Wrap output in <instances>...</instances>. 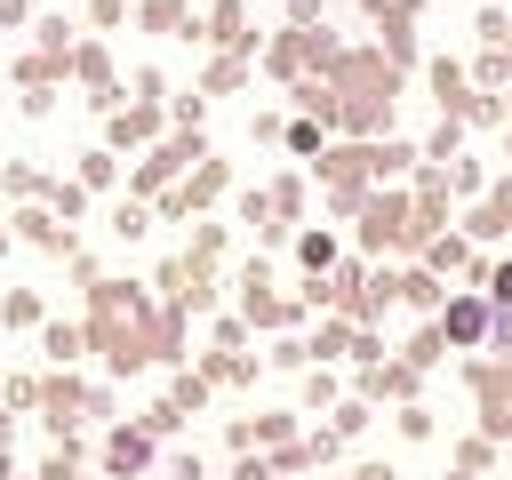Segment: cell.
Here are the masks:
<instances>
[{"mask_svg": "<svg viewBox=\"0 0 512 480\" xmlns=\"http://www.w3.org/2000/svg\"><path fill=\"white\" fill-rule=\"evenodd\" d=\"M360 248H368V256H384V248H424L416 200H408V192H368V208H360Z\"/></svg>", "mask_w": 512, "mask_h": 480, "instance_id": "6da1fadb", "label": "cell"}, {"mask_svg": "<svg viewBox=\"0 0 512 480\" xmlns=\"http://www.w3.org/2000/svg\"><path fill=\"white\" fill-rule=\"evenodd\" d=\"M192 160H208V152H200V136H160V144L136 160V200H160Z\"/></svg>", "mask_w": 512, "mask_h": 480, "instance_id": "7a4b0ae2", "label": "cell"}, {"mask_svg": "<svg viewBox=\"0 0 512 480\" xmlns=\"http://www.w3.org/2000/svg\"><path fill=\"white\" fill-rule=\"evenodd\" d=\"M80 416H88V384H72V368H56V376L40 384V424H48L56 440H72Z\"/></svg>", "mask_w": 512, "mask_h": 480, "instance_id": "3957f363", "label": "cell"}, {"mask_svg": "<svg viewBox=\"0 0 512 480\" xmlns=\"http://www.w3.org/2000/svg\"><path fill=\"white\" fill-rule=\"evenodd\" d=\"M240 312L256 320V328H288L304 304H288V296H272V272L264 264H240Z\"/></svg>", "mask_w": 512, "mask_h": 480, "instance_id": "277c9868", "label": "cell"}, {"mask_svg": "<svg viewBox=\"0 0 512 480\" xmlns=\"http://www.w3.org/2000/svg\"><path fill=\"white\" fill-rule=\"evenodd\" d=\"M488 328H496L488 296H448V304H440V336H448V344H464V352H488Z\"/></svg>", "mask_w": 512, "mask_h": 480, "instance_id": "5b68a950", "label": "cell"}, {"mask_svg": "<svg viewBox=\"0 0 512 480\" xmlns=\"http://www.w3.org/2000/svg\"><path fill=\"white\" fill-rule=\"evenodd\" d=\"M152 448H160V440H152L144 424H112V432H104V472H112V480H144V472H152Z\"/></svg>", "mask_w": 512, "mask_h": 480, "instance_id": "8992f818", "label": "cell"}, {"mask_svg": "<svg viewBox=\"0 0 512 480\" xmlns=\"http://www.w3.org/2000/svg\"><path fill=\"white\" fill-rule=\"evenodd\" d=\"M160 120H168V112H160V104H144V96H136V104H120V112H104V152L160 144Z\"/></svg>", "mask_w": 512, "mask_h": 480, "instance_id": "52a82bcc", "label": "cell"}, {"mask_svg": "<svg viewBox=\"0 0 512 480\" xmlns=\"http://www.w3.org/2000/svg\"><path fill=\"white\" fill-rule=\"evenodd\" d=\"M360 400H416V368L408 360H376V368H360Z\"/></svg>", "mask_w": 512, "mask_h": 480, "instance_id": "ba28073f", "label": "cell"}, {"mask_svg": "<svg viewBox=\"0 0 512 480\" xmlns=\"http://www.w3.org/2000/svg\"><path fill=\"white\" fill-rule=\"evenodd\" d=\"M424 272H464V280H480V256H472V240H456V232H432L424 240Z\"/></svg>", "mask_w": 512, "mask_h": 480, "instance_id": "9c48e42d", "label": "cell"}, {"mask_svg": "<svg viewBox=\"0 0 512 480\" xmlns=\"http://www.w3.org/2000/svg\"><path fill=\"white\" fill-rule=\"evenodd\" d=\"M16 224H24V240H32V248H48V256H80V248H72V224H64L56 208H24Z\"/></svg>", "mask_w": 512, "mask_h": 480, "instance_id": "30bf717a", "label": "cell"}, {"mask_svg": "<svg viewBox=\"0 0 512 480\" xmlns=\"http://www.w3.org/2000/svg\"><path fill=\"white\" fill-rule=\"evenodd\" d=\"M496 232H512V176L504 184H488V200L472 208V224H464V240H496Z\"/></svg>", "mask_w": 512, "mask_h": 480, "instance_id": "8fae6325", "label": "cell"}, {"mask_svg": "<svg viewBox=\"0 0 512 480\" xmlns=\"http://www.w3.org/2000/svg\"><path fill=\"white\" fill-rule=\"evenodd\" d=\"M320 184H328V192L368 184V144H336V152H320Z\"/></svg>", "mask_w": 512, "mask_h": 480, "instance_id": "7c38bea8", "label": "cell"}, {"mask_svg": "<svg viewBox=\"0 0 512 480\" xmlns=\"http://www.w3.org/2000/svg\"><path fill=\"white\" fill-rule=\"evenodd\" d=\"M40 352H48L56 368H72V360L88 352V320H48V328H40Z\"/></svg>", "mask_w": 512, "mask_h": 480, "instance_id": "4fadbf2b", "label": "cell"}, {"mask_svg": "<svg viewBox=\"0 0 512 480\" xmlns=\"http://www.w3.org/2000/svg\"><path fill=\"white\" fill-rule=\"evenodd\" d=\"M464 384L480 392V408H496L512 400V360H464Z\"/></svg>", "mask_w": 512, "mask_h": 480, "instance_id": "5bb4252c", "label": "cell"}, {"mask_svg": "<svg viewBox=\"0 0 512 480\" xmlns=\"http://www.w3.org/2000/svg\"><path fill=\"white\" fill-rule=\"evenodd\" d=\"M400 304H416V312H440V304H448V288H440V272H424V264H408V272H400Z\"/></svg>", "mask_w": 512, "mask_h": 480, "instance_id": "9a60e30c", "label": "cell"}, {"mask_svg": "<svg viewBox=\"0 0 512 480\" xmlns=\"http://www.w3.org/2000/svg\"><path fill=\"white\" fill-rule=\"evenodd\" d=\"M72 80H88L96 96H112V56H104L96 40H80V48H72Z\"/></svg>", "mask_w": 512, "mask_h": 480, "instance_id": "2e32d148", "label": "cell"}, {"mask_svg": "<svg viewBox=\"0 0 512 480\" xmlns=\"http://www.w3.org/2000/svg\"><path fill=\"white\" fill-rule=\"evenodd\" d=\"M296 264H304L312 280H328V272H336V232H296Z\"/></svg>", "mask_w": 512, "mask_h": 480, "instance_id": "e0dca14e", "label": "cell"}, {"mask_svg": "<svg viewBox=\"0 0 512 480\" xmlns=\"http://www.w3.org/2000/svg\"><path fill=\"white\" fill-rule=\"evenodd\" d=\"M240 80H248V56H232V48H224V56L208 64V80H200V96H232Z\"/></svg>", "mask_w": 512, "mask_h": 480, "instance_id": "ac0fdd59", "label": "cell"}, {"mask_svg": "<svg viewBox=\"0 0 512 480\" xmlns=\"http://www.w3.org/2000/svg\"><path fill=\"white\" fill-rule=\"evenodd\" d=\"M72 184H80V192H112V184H120V152H88Z\"/></svg>", "mask_w": 512, "mask_h": 480, "instance_id": "d6986e66", "label": "cell"}, {"mask_svg": "<svg viewBox=\"0 0 512 480\" xmlns=\"http://www.w3.org/2000/svg\"><path fill=\"white\" fill-rule=\"evenodd\" d=\"M0 320H8V328H48V320H40V296H32V288H8V296H0Z\"/></svg>", "mask_w": 512, "mask_h": 480, "instance_id": "ffe728a7", "label": "cell"}, {"mask_svg": "<svg viewBox=\"0 0 512 480\" xmlns=\"http://www.w3.org/2000/svg\"><path fill=\"white\" fill-rule=\"evenodd\" d=\"M360 424H368V400H360V392H352V400H336V408H328V440H336V448H344V440H352V432H360Z\"/></svg>", "mask_w": 512, "mask_h": 480, "instance_id": "44dd1931", "label": "cell"}, {"mask_svg": "<svg viewBox=\"0 0 512 480\" xmlns=\"http://www.w3.org/2000/svg\"><path fill=\"white\" fill-rule=\"evenodd\" d=\"M440 352H448V336H440V320H432V328H416V344H408V352H400V360H408V368H416V376H424V368H432V360H440Z\"/></svg>", "mask_w": 512, "mask_h": 480, "instance_id": "7402d4cb", "label": "cell"}, {"mask_svg": "<svg viewBox=\"0 0 512 480\" xmlns=\"http://www.w3.org/2000/svg\"><path fill=\"white\" fill-rule=\"evenodd\" d=\"M200 400H208V376H200V368H176V384H168V408L184 416V408H200Z\"/></svg>", "mask_w": 512, "mask_h": 480, "instance_id": "603a6c76", "label": "cell"}, {"mask_svg": "<svg viewBox=\"0 0 512 480\" xmlns=\"http://www.w3.org/2000/svg\"><path fill=\"white\" fill-rule=\"evenodd\" d=\"M480 296L488 312H512V264H480Z\"/></svg>", "mask_w": 512, "mask_h": 480, "instance_id": "cb8c5ba5", "label": "cell"}, {"mask_svg": "<svg viewBox=\"0 0 512 480\" xmlns=\"http://www.w3.org/2000/svg\"><path fill=\"white\" fill-rule=\"evenodd\" d=\"M336 352H352V320H344V312H336V320L312 336V360H336Z\"/></svg>", "mask_w": 512, "mask_h": 480, "instance_id": "d4e9b609", "label": "cell"}, {"mask_svg": "<svg viewBox=\"0 0 512 480\" xmlns=\"http://www.w3.org/2000/svg\"><path fill=\"white\" fill-rule=\"evenodd\" d=\"M48 208H56V216H64V224H72V216H88V192H80V184H64V176H56V184H48Z\"/></svg>", "mask_w": 512, "mask_h": 480, "instance_id": "484cf974", "label": "cell"}, {"mask_svg": "<svg viewBox=\"0 0 512 480\" xmlns=\"http://www.w3.org/2000/svg\"><path fill=\"white\" fill-rule=\"evenodd\" d=\"M264 200H272V216H304V184H296V176H280Z\"/></svg>", "mask_w": 512, "mask_h": 480, "instance_id": "4316f807", "label": "cell"}, {"mask_svg": "<svg viewBox=\"0 0 512 480\" xmlns=\"http://www.w3.org/2000/svg\"><path fill=\"white\" fill-rule=\"evenodd\" d=\"M144 216H152V200H120V208H112V232H120V240H136V232H144Z\"/></svg>", "mask_w": 512, "mask_h": 480, "instance_id": "83f0119b", "label": "cell"}, {"mask_svg": "<svg viewBox=\"0 0 512 480\" xmlns=\"http://www.w3.org/2000/svg\"><path fill=\"white\" fill-rule=\"evenodd\" d=\"M336 400H344V392H336V376H328V368H312V376H304V408H336Z\"/></svg>", "mask_w": 512, "mask_h": 480, "instance_id": "f1b7e54d", "label": "cell"}, {"mask_svg": "<svg viewBox=\"0 0 512 480\" xmlns=\"http://www.w3.org/2000/svg\"><path fill=\"white\" fill-rule=\"evenodd\" d=\"M488 464H496V440H464V448H456V472H464V480L488 472Z\"/></svg>", "mask_w": 512, "mask_h": 480, "instance_id": "f546056e", "label": "cell"}, {"mask_svg": "<svg viewBox=\"0 0 512 480\" xmlns=\"http://www.w3.org/2000/svg\"><path fill=\"white\" fill-rule=\"evenodd\" d=\"M200 112H208V96H200V88H184V96L168 104V120H176V128H200Z\"/></svg>", "mask_w": 512, "mask_h": 480, "instance_id": "4dcf8cb0", "label": "cell"}, {"mask_svg": "<svg viewBox=\"0 0 512 480\" xmlns=\"http://www.w3.org/2000/svg\"><path fill=\"white\" fill-rule=\"evenodd\" d=\"M480 440H512V400H496V408H480Z\"/></svg>", "mask_w": 512, "mask_h": 480, "instance_id": "1f68e13d", "label": "cell"}, {"mask_svg": "<svg viewBox=\"0 0 512 480\" xmlns=\"http://www.w3.org/2000/svg\"><path fill=\"white\" fill-rule=\"evenodd\" d=\"M480 184H488V176H480L472 160H448V192H480Z\"/></svg>", "mask_w": 512, "mask_h": 480, "instance_id": "d6a6232c", "label": "cell"}, {"mask_svg": "<svg viewBox=\"0 0 512 480\" xmlns=\"http://www.w3.org/2000/svg\"><path fill=\"white\" fill-rule=\"evenodd\" d=\"M400 432H408V440H432V408L408 400V408H400Z\"/></svg>", "mask_w": 512, "mask_h": 480, "instance_id": "836d02e7", "label": "cell"}, {"mask_svg": "<svg viewBox=\"0 0 512 480\" xmlns=\"http://www.w3.org/2000/svg\"><path fill=\"white\" fill-rule=\"evenodd\" d=\"M288 152H320V120H296L288 128Z\"/></svg>", "mask_w": 512, "mask_h": 480, "instance_id": "e575fe53", "label": "cell"}, {"mask_svg": "<svg viewBox=\"0 0 512 480\" xmlns=\"http://www.w3.org/2000/svg\"><path fill=\"white\" fill-rule=\"evenodd\" d=\"M272 360H280V368H304V360H312V344H296V336H280V344H272Z\"/></svg>", "mask_w": 512, "mask_h": 480, "instance_id": "d590c367", "label": "cell"}, {"mask_svg": "<svg viewBox=\"0 0 512 480\" xmlns=\"http://www.w3.org/2000/svg\"><path fill=\"white\" fill-rule=\"evenodd\" d=\"M232 480H272V456H240V472Z\"/></svg>", "mask_w": 512, "mask_h": 480, "instance_id": "8d00e7d4", "label": "cell"}, {"mask_svg": "<svg viewBox=\"0 0 512 480\" xmlns=\"http://www.w3.org/2000/svg\"><path fill=\"white\" fill-rule=\"evenodd\" d=\"M120 8H128V0H88V16H96V24H120Z\"/></svg>", "mask_w": 512, "mask_h": 480, "instance_id": "74e56055", "label": "cell"}, {"mask_svg": "<svg viewBox=\"0 0 512 480\" xmlns=\"http://www.w3.org/2000/svg\"><path fill=\"white\" fill-rule=\"evenodd\" d=\"M344 480H392V464H352Z\"/></svg>", "mask_w": 512, "mask_h": 480, "instance_id": "f35d334b", "label": "cell"}, {"mask_svg": "<svg viewBox=\"0 0 512 480\" xmlns=\"http://www.w3.org/2000/svg\"><path fill=\"white\" fill-rule=\"evenodd\" d=\"M72 480H88V472H72Z\"/></svg>", "mask_w": 512, "mask_h": 480, "instance_id": "ab89813d", "label": "cell"}, {"mask_svg": "<svg viewBox=\"0 0 512 480\" xmlns=\"http://www.w3.org/2000/svg\"><path fill=\"white\" fill-rule=\"evenodd\" d=\"M168 480H184V472H168Z\"/></svg>", "mask_w": 512, "mask_h": 480, "instance_id": "60d3db41", "label": "cell"}]
</instances>
